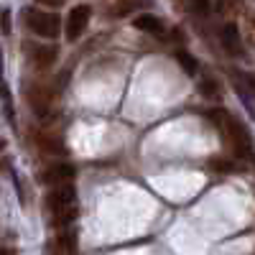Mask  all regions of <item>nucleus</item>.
Returning <instances> with one entry per match:
<instances>
[{
    "label": "nucleus",
    "instance_id": "nucleus-8",
    "mask_svg": "<svg viewBox=\"0 0 255 255\" xmlns=\"http://www.w3.org/2000/svg\"><path fill=\"white\" fill-rule=\"evenodd\" d=\"M31 140H33V148L41 156H49V158L67 156V143H64V138L54 130H33Z\"/></svg>",
    "mask_w": 255,
    "mask_h": 255
},
{
    "label": "nucleus",
    "instance_id": "nucleus-18",
    "mask_svg": "<svg viewBox=\"0 0 255 255\" xmlns=\"http://www.w3.org/2000/svg\"><path fill=\"white\" fill-rule=\"evenodd\" d=\"M189 8L194 15H209V0H189Z\"/></svg>",
    "mask_w": 255,
    "mask_h": 255
},
{
    "label": "nucleus",
    "instance_id": "nucleus-6",
    "mask_svg": "<svg viewBox=\"0 0 255 255\" xmlns=\"http://www.w3.org/2000/svg\"><path fill=\"white\" fill-rule=\"evenodd\" d=\"M74 176H77L74 163L59 158V161H49L46 166H41L36 179H38V184H44V186H49V189H56V186H67V184H72Z\"/></svg>",
    "mask_w": 255,
    "mask_h": 255
},
{
    "label": "nucleus",
    "instance_id": "nucleus-7",
    "mask_svg": "<svg viewBox=\"0 0 255 255\" xmlns=\"http://www.w3.org/2000/svg\"><path fill=\"white\" fill-rule=\"evenodd\" d=\"M92 20V8L87 3H77L69 13H67V28H64V33H67V41H79L84 33H87V26Z\"/></svg>",
    "mask_w": 255,
    "mask_h": 255
},
{
    "label": "nucleus",
    "instance_id": "nucleus-4",
    "mask_svg": "<svg viewBox=\"0 0 255 255\" xmlns=\"http://www.w3.org/2000/svg\"><path fill=\"white\" fill-rule=\"evenodd\" d=\"M222 135L225 140L230 143L232 148V153H235L238 158L243 161H253V140H250V133H248V128L238 120V118H227L225 125H222Z\"/></svg>",
    "mask_w": 255,
    "mask_h": 255
},
{
    "label": "nucleus",
    "instance_id": "nucleus-3",
    "mask_svg": "<svg viewBox=\"0 0 255 255\" xmlns=\"http://www.w3.org/2000/svg\"><path fill=\"white\" fill-rule=\"evenodd\" d=\"M26 90V102L28 108L38 115V118H46L51 110H54V102H56V95L59 90L54 87V82H46V79H28L23 84Z\"/></svg>",
    "mask_w": 255,
    "mask_h": 255
},
{
    "label": "nucleus",
    "instance_id": "nucleus-22",
    "mask_svg": "<svg viewBox=\"0 0 255 255\" xmlns=\"http://www.w3.org/2000/svg\"><path fill=\"white\" fill-rule=\"evenodd\" d=\"M3 148H5V138H0V151H3Z\"/></svg>",
    "mask_w": 255,
    "mask_h": 255
},
{
    "label": "nucleus",
    "instance_id": "nucleus-21",
    "mask_svg": "<svg viewBox=\"0 0 255 255\" xmlns=\"http://www.w3.org/2000/svg\"><path fill=\"white\" fill-rule=\"evenodd\" d=\"M0 255H13V250L10 248H0Z\"/></svg>",
    "mask_w": 255,
    "mask_h": 255
},
{
    "label": "nucleus",
    "instance_id": "nucleus-19",
    "mask_svg": "<svg viewBox=\"0 0 255 255\" xmlns=\"http://www.w3.org/2000/svg\"><path fill=\"white\" fill-rule=\"evenodd\" d=\"M238 5H240V0H217V13L227 15L232 10H238Z\"/></svg>",
    "mask_w": 255,
    "mask_h": 255
},
{
    "label": "nucleus",
    "instance_id": "nucleus-2",
    "mask_svg": "<svg viewBox=\"0 0 255 255\" xmlns=\"http://www.w3.org/2000/svg\"><path fill=\"white\" fill-rule=\"evenodd\" d=\"M23 23L26 28L38 36V38H59L61 31H64V23H61V15L54 13V10H41V8H26L23 10Z\"/></svg>",
    "mask_w": 255,
    "mask_h": 255
},
{
    "label": "nucleus",
    "instance_id": "nucleus-13",
    "mask_svg": "<svg viewBox=\"0 0 255 255\" xmlns=\"http://www.w3.org/2000/svg\"><path fill=\"white\" fill-rule=\"evenodd\" d=\"M153 0H115V15H128L138 8H148Z\"/></svg>",
    "mask_w": 255,
    "mask_h": 255
},
{
    "label": "nucleus",
    "instance_id": "nucleus-5",
    "mask_svg": "<svg viewBox=\"0 0 255 255\" xmlns=\"http://www.w3.org/2000/svg\"><path fill=\"white\" fill-rule=\"evenodd\" d=\"M23 54L36 72H49L59 61V46L46 41H23Z\"/></svg>",
    "mask_w": 255,
    "mask_h": 255
},
{
    "label": "nucleus",
    "instance_id": "nucleus-17",
    "mask_svg": "<svg viewBox=\"0 0 255 255\" xmlns=\"http://www.w3.org/2000/svg\"><path fill=\"white\" fill-rule=\"evenodd\" d=\"M13 31V18H10V10L8 8H3L0 10V33H10Z\"/></svg>",
    "mask_w": 255,
    "mask_h": 255
},
{
    "label": "nucleus",
    "instance_id": "nucleus-14",
    "mask_svg": "<svg viewBox=\"0 0 255 255\" xmlns=\"http://www.w3.org/2000/svg\"><path fill=\"white\" fill-rule=\"evenodd\" d=\"M199 92H202L204 97H209V100H220V95H222V90H220V84H217L215 77H202Z\"/></svg>",
    "mask_w": 255,
    "mask_h": 255
},
{
    "label": "nucleus",
    "instance_id": "nucleus-9",
    "mask_svg": "<svg viewBox=\"0 0 255 255\" xmlns=\"http://www.w3.org/2000/svg\"><path fill=\"white\" fill-rule=\"evenodd\" d=\"M49 255H79V240L72 227L59 230V235L49 245Z\"/></svg>",
    "mask_w": 255,
    "mask_h": 255
},
{
    "label": "nucleus",
    "instance_id": "nucleus-11",
    "mask_svg": "<svg viewBox=\"0 0 255 255\" xmlns=\"http://www.w3.org/2000/svg\"><path fill=\"white\" fill-rule=\"evenodd\" d=\"M220 41L227 54L232 56H240L243 54V36H240V28L235 23H225L222 31H220Z\"/></svg>",
    "mask_w": 255,
    "mask_h": 255
},
{
    "label": "nucleus",
    "instance_id": "nucleus-16",
    "mask_svg": "<svg viewBox=\"0 0 255 255\" xmlns=\"http://www.w3.org/2000/svg\"><path fill=\"white\" fill-rule=\"evenodd\" d=\"M204 118H207L212 125H215V128H220V130H222V125H225V120L230 118V113H227V110H222V108H215V110H207V113H204Z\"/></svg>",
    "mask_w": 255,
    "mask_h": 255
},
{
    "label": "nucleus",
    "instance_id": "nucleus-10",
    "mask_svg": "<svg viewBox=\"0 0 255 255\" xmlns=\"http://www.w3.org/2000/svg\"><path fill=\"white\" fill-rule=\"evenodd\" d=\"M133 26H135L138 31L148 33V36H153V38H166V36H168L163 20H161L158 15H153V13H148V10L133 18Z\"/></svg>",
    "mask_w": 255,
    "mask_h": 255
},
{
    "label": "nucleus",
    "instance_id": "nucleus-12",
    "mask_svg": "<svg viewBox=\"0 0 255 255\" xmlns=\"http://www.w3.org/2000/svg\"><path fill=\"white\" fill-rule=\"evenodd\" d=\"M207 168L212 174H232V171H235V161L225 158V156H212L207 161Z\"/></svg>",
    "mask_w": 255,
    "mask_h": 255
},
{
    "label": "nucleus",
    "instance_id": "nucleus-23",
    "mask_svg": "<svg viewBox=\"0 0 255 255\" xmlns=\"http://www.w3.org/2000/svg\"><path fill=\"white\" fill-rule=\"evenodd\" d=\"M253 84H255V79H253Z\"/></svg>",
    "mask_w": 255,
    "mask_h": 255
},
{
    "label": "nucleus",
    "instance_id": "nucleus-1",
    "mask_svg": "<svg viewBox=\"0 0 255 255\" xmlns=\"http://www.w3.org/2000/svg\"><path fill=\"white\" fill-rule=\"evenodd\" d=\"M44 215H46L49 225L56 227V230H67L77 220L79 199H77V191H74L72 184L56 186L44 197Z\"/></svg>",
    "mask_w": 255,
    "mask_h": 255
},
{
    "label": "nucleus",
    "instance_id": "nucleus-15",
    "mask_svg": "<svg viewBox=\"0 0 255 255\" xmlns=\"http://www.w3.org/2000/svg\"><path fill=\"white\" fill-rule=\"evenodd\" d=\"M176 61L181 64V69L186 72V74H197V59L191 56L189 51H184V49H176Z\"/></svg>",
    "mask_w": 255,
    "mask_h": 255
},
{
    "label": "nucleus",
    "instance_id": "nucleus-20",
    "mask_svg": "<svg viewBox=\"0 0 255 255\" xmlns=\"http://www.w3.org/2000/svg\"><path fill=\"white\" fill-rule=\"evenodd\" d=\"M36 3H38V5H44V8H59L64 0H36Z\"/></svg>",
    "mask_w": 255,
    "mask_h": 255
}]
</instances>
